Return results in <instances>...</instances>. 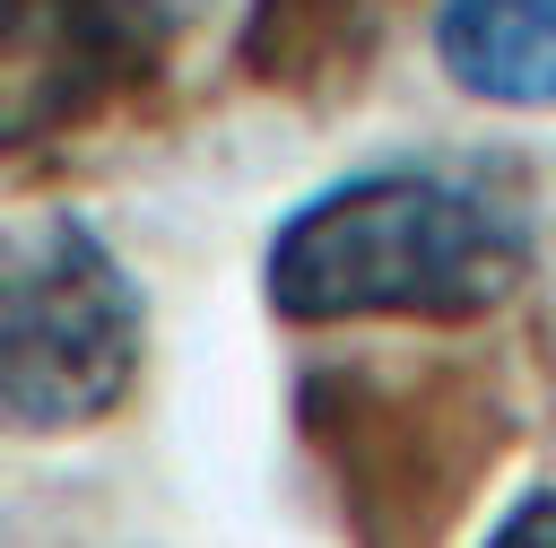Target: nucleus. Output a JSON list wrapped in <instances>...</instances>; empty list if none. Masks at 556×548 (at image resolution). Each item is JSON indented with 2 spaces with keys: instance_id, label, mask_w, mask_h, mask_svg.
<instances>
[{
  "instance_id": "nucleus-2",
  "label": "nucleus",
  "mask_w": 556,
  "mask_h": 548,
  "mask_svg": "<svg viewBox=\"0 0 556 548\" xmlns=\"http://www.w3.org/2000/svg\"><path fill=\"white\" fill-rule=\"evenodd\" d=\"M148 357V296L78 209L0 217V435L104 426Z\"/></svg>"
},
{
  "instance_id": "nucleus-5",
  "label": "nucleus",
  "mask_w": 556,
  "mask_h": 548,
  "mask_svg": "<svg viewBox=\"0 0 556 548\" xmlns=\"http://www.w3.org/2000/svg\"><path fill=\"white\" fill-rule=\"evenodd\" d=\"M400 0H252L243 9V61L269 87H313L374 52Z\"/></svg>"
},
{
  "instance_id": "nucleus-6",
  "label": "nucleus",
  "mask_w": 556,
  "mask_h": 548,
  "mask_svg": "<svg viewBox=\"0 0 556 548\" xmlns=\"http://www.w3.org/2000/svg\"><path fill=\"white\" fill-rule=\"evenodd\" d=\"M478 548H556V487H521V496L486 522Z\"/></svg>"
},
{
  "instance_id": "nucleus-4",
  "label": "nucleus",
  "mask_w": 556,
  "mask_h": 548,
  "mask_svg": "<svg viewBox=\"0 0 556 548\" xmlns=\"http://www.w3.org/2000/svg\"><path fill=\"white\" fill-rule=\"evenodd\" d=\"M434 70L495 113L556 104V0H434Z\"/></svg>"
},
{
  "instance_id": "nucleus-3",
  "label": "nucleus",
  "mask_w": 556,
  "mask_h": 548,
  "mask_svg": "<svg viewBox=\"0 0 556 548\" xmlns=\"http://www.w3.org/2000/svg\"><path fill=\"white\" fill-rule=\"evenodd\" d=\"M165 61V0H0V157H26Z\"/></svg>"
},
{
  "instance_id": "nucleus-1",
  "label": "nucleus",
  "mask_w": 556,
  "mask_h": 548,
  "mask_svg": "<svg viewBox=\"0 0 556 548\" xmlns=\"http://www.w3.org/2000/svg\"><path fill=\"white\" fill-rule=\"evenodd\" d=\"M539 261L530 209L486 165H434L391 157L356 165L321 191H304L269 252L261 296L295 331H348V322H486L521 296Z\"/></svg>"
}]
</instances>
